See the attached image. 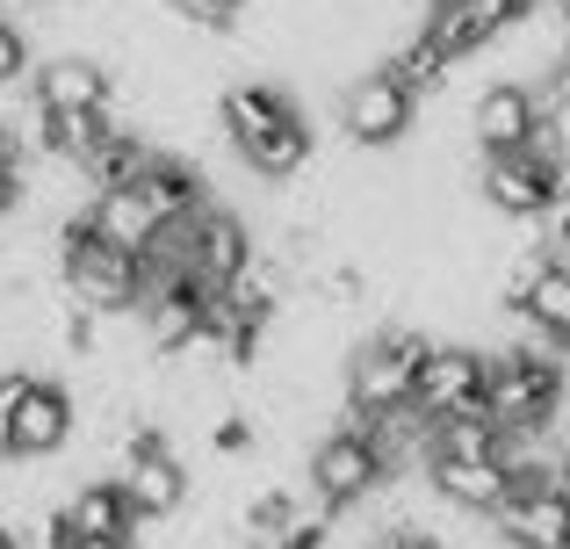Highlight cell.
<instances>
[{
  "label": "cell",
  "mask_w": 570,
  "mask_h": 549,
  "mask_svg": "<svg viewBox=\"0 0 570 549\" xmlns=\"http://www.w3.org/2000/svg\"><path fill=\"white\" fill-rule=\"evenodd\" d=\"M217 124H224V138L238 145V159H246L261 182H289V174H304L311 167V124H304V109H296L282 87H267V80H246V87H232V95L217 101Z\"/></svg>",
  "instance_id": "obj_1"
},
{
  "label": "cell",
  "mask_w": 570,
  "mask_h": 549,
  "mask_svg": "<svg viewBox=\"0 0 570 549\" xmlns=\"http://www.w3.org/2000/svg\"><path fill=\"white\" fill-rule=\"evenodd\" d=\"M58 282H66V296L87 304L95 318H124V311H138L145 290H153L145 261L124 254V246H101L95 232H87V217H66V225H58Z\"/></svg>",
  "instance_id": "obj_2"
},
{
  "label": "cell",
  "mask_w": 570,
  "mask_h": 549,
  "mask_svg": "<svg viewBox=\"0 0 570 549\" xmlns=\"http://www.w3.org/2000/svg\"><path fill=\"white\" fill-rule=\"evenodd\" d=\"M426 333L412 325H383L354 347L347 362V420H390V412H412L419 398V369H426Z\"/></svg>",
  "instance_id": "obj_3"
},
{
  "label": "cell",
  "mask_w": 570,
  "mask_h": 549,
  "mask_svg": "<svg viewBox=\"0 0 570 549\" xmlns=\"http://www.w3.org/2000/svg\"><path fill=\"white\" fill-rule=\"evenodd\" d=\"M563 398H570L563 362H549V354H534V347L491 354V420L513 441L549 434V427L563 420Z\"/></svg>",
  "instance_id": "obj_4"
},
{
  "label": "cell",
  "mask_w": 570,
  "mask_h": 549,
  "mask_svg": "<svg viewBox=\"0 0 570 549\" xmlns=\"http://www.w3.org/2000/svg\"><path fill=\"white\" fill-rule=\"evenodd\" d=\"M304 478H311V499H318V513H347V507H362V499L390 478V463H383L376 434H368L362 420H347V427H333V434L311 441Z\"/></svg>",
  "instance_id": "obj_5"
},
{
  "label": "cell",
  "mask_w": 570,
  "mask_h": 549,
  "mask_svg": "<svg viewBox=\"0 0 570 549\" xmlns=\"http://www.w3.org/2000/svg\"><path fill=\"white\" fill-rule=\"evenodd\" d=\"M124 499H130V513H138V528H153V521H174V513L188 507V463L174 455V441L159 434V427H130L124 434Z\"/></svg>",
  "instance_id": "obj_6"
},
{
  "label": "cell",
  "mask_w": 570,
  "mask_h": 549,
  "mask_svg": "<svg viewBox=\"0 0 570 549\" xmlns=\"http://www.w3.org/2000/svg\"><path fill=\"white\" fill-rule=\"evenodd\" d=\"M419 420H455V412H491V354L455 347V340H433L426 369H419V398H412Z\"/></svg>",
  "instance_id": "obj_7"
},
{
  "label": "cell",
  "mask_w": 570,
  "mask_h": 549,
  "mask_svg": "<svg viewBox=\"0 0 570 549\" xmlns=\"http://www.w3.org/2000/svg\"><path fill=\"white\" fill-rule=\"evenodd\" d=\"M412 124H419V95L390 66L362 72V80L347 87V101H340V130H347L362 153H390L397 138H412Z\"/></svg>",
  "instance_id": "obj_8"
},
{
  "label": "cell",
  "mask_w": 570,
  "mask_h": 549,
  "mask_svg": "<svg viewBox=\"0 0 570 549\" xmlns=\"http://www.w3.org/2000/svg\"><path fill=\"white\" fill-rule=\"evenodd\" d=\"M542 124H549V101L534 95L528 80H491L470 109V130H476V145H484V159L528 153V145L542 138Z\"/></svg>",
  "instance_id": "obj_9"
},
{
  "label": "cell",
  "mask_w": 570,
  "mask_h": 549,
  "mask_svg": "<svg viewBox=\"0 0 570 549\" xmlns=\"http://www.w3.org/2000/svg\"><path fill=\"white\" fill-rule=\"evenodd\" d=\"M72 391L58 376H29L14 398V427H8V463H51L72 441Z\"/></svg>",
  "instance_id": "obj_10"
},
{
  "label": "cell",
  "mask_w": 570,
  "mask_h": 549,
  "mask_svg": "<svg viewBox=\"0 0 570 549\" xmlns=\"http://www.w3.org/2000/svg\"><path fill=\"white\" fill-rule=\"evenodd\" d=\"M476 196H484L505 225H542L570 188H557L528 153H513V159H484V167H476Z\"/></svg>",
  "instance_id": "obj_11"
},
{
  "label": "cell",
  "mask_w": 570,
  "mask_h": 549,
  "mask_svg": "<svg viewBox=\"0 0 570 549\" xmlns=\"http://www.w3.org/2000/svg\"><path fill=\"white\" fill-rule=\"evenodd\" d=\"M534 8H542V0H441V8L426 14V29L448 58H470V51H484V43H499L505 29H520Z\"/></svg>",
  "instance_id": "obj_12"
},
{
  "label": "cell",
  "mask_w": 570,
  "mask_h": 549,
  "mask_svg": "<svg viewBox=\"0 0 570 549\" xmlns=\"http://www.w3.org/2000/svg\"><path fill=\"white\" fill-rule=\"evenodd\" d=\"M29 95H37V109H51V116L116 109V72L101 66V58H87V51H58V58H43V66H37Z\"/></svg>",
  "instance_id": "obj_13"
},
{
  "label": "cell",
  "mask_w": 570,
  "mask_h": 549,
  "mask_svg": "<svg viewBox=\"0 0 570 549\" xmlns=\"http://www.w3.org/2000/svg\"><path fill=\"white\" fill-rule=\"evenodd\" d=\"M505 311L528 318L534 333L563 340L570 333V261H542V254L513 261V275H505Z\"/></svg>",
  "instance_id": "obj_14"
},
{
  "label": "cell",
  "mask_w": 570,
  "mask_h": 549,
  "mask_svg": "<svg viewBox=\"0 0 570 549\" xmlns=\"http://www.w3.org/2000/svg\"><path fill=\"white\" fill-rule=\"evenodd\" d=\"M426 484L448 499L455 513H476V521H491V513L513 499V463H476V455H426Z\"/></svg>",
  "instance_id": "obj_15"
},
{
  "label": "cell",
  "mask_w": 570,
  "mask_h": 549,
  "mask_svg": "<svg viewBox=\"0 0 570 549\" xmlns=\"http://www.w3.org/2000/svg\"><path fill=\"white\" fill-rule=\"evenodd\" d=\"M505 549H570V492L563 484H542V492H513L499 513H491Z\"/></svg>",
  "instance_id": "obj_16"
},
{
  "label": "cell",
  "mask_w": 570,
  "mask_h": 549,
  "mask_svg": "<svg viewBox=\"0 0 570 549\" xmlns=\"http://www.w3.org/2000/svg\"><path fill=\"white\" fill-rule=\"evenodd\" d=\"M58 513H66L72 542H138V513H130V499H124L116 478L72 484V492L58 499Z\"/></svg>",
  "instance_id": "obj_17"
},
{
  "label": "cell",
  "mask_w": 570,
  "mask_h": 549,
  "mask_svg": "<svg viewBox=\"0 0 570 549\" xmlns=\"http://www.w3.org/2000/svg\"><path fill=\"white\" fill-rule=\"evenodd\" d=\"M80 217H87V232H95L101 246H124V254H138V261L153 254L159 232H167V225L153 217V203L138 196V188H101V196L87 203Z\"/></svg>",
  "instance_id": "obj_18"
},
{
  "label": "cell",
  "mask_w": 570,
  "mask_h": 549,
  "mask_svg": "<svg viewBox=\"0 0 570 549\" xmlns=\"http://www.w3.org/2000/svg\"><path fill=\"white\" fill-rule=\"evenodd\" d=\"M138 196L153 203V217H159V225H188L195 210H209V188H203V174H195L181 153H159L153 167H145Z\"/></svg>",
  "instance_id": "obj_19"
},
{
  "label": "cell",
  "mask_w": 570,
  "mask_h": 549,
  "mask_svg": "<svg viewBox=\"0 0 570 549\" xmlns=\"http://www.w3.org/2000/svg\"><path fill=\"white\" fill-rule=\"evenodd\" d=\"M304 521H311V513H304V499H296L289 484H261V492L238 507V542H246V549H282Z\"/></svg>",
  "instance_id": "obj_20"
},
{
  "label": "cell",
  "mask_w": 570,
  "mask_h": 549,
  "mask_svg": "<svg viewBox=\"0 0 570 549\" xmlns=\"http://www.w3.org/2000/svg\"><path fill=\"white\" fill-rule=\"evenodd\" d=\"M520 441L505 434L491 412H455V420H433L426 455H476V463H513Z\"/></svg>",
  "instance_id": "obj_21"
},
{
  "label": "cell",
  "mask_w": 570,
  "mask_h": 549,
  "mask_svg": "<svg viewBox=\"0 0 570 549\" xmlns=\"http://www.w3.org/2000/svg\"><path fill=\"white\" fill-rule=\"evenodd\" d=\"M390 72H397V80L412 87V95H433V87H441L448 72H455V58H448L441 43H433V29H419V37H404L397 51H390Z\"/></svg>",
  "instance_id": "obj_22"
},
{
  "label": "cell",
  "mask_w": 570,
  "mask_h": 549,
  "mask_svg": "<svg viewBox=\"0 0 570 549\" xmlns=\"http://www.w3.org/2000/svg\"><path fill=\"white\" fill-rule=\"evenodd\" d=\"M209 449H217L224 463H246V455L261 449V434H253L246 412H224V420H209Z\"/></svg>",
  "instance_id": "obj_23"
},
{
  "label": "cell",
  "mask_w": 570,
  "mask_h": 549,
  "mask_svg": "<svg viewBox=\"0 0 570 549\" xmlns=\"http://www.w3.org/2000/svg\"><path fill=\"white\" fill-rule=\"evenodd\" d=\"M58 347L66 354H95L101 347V318L87 304H72V296H66V311H58Z\"/></svg>",
  "instance_id": "obj_24"
},
{
  "label": "cell",
  "mask_w": 570,
  "mask_h": 549,
  "mask_svg": "<svg viewBox=\"0 0 570 549\" xmlns=\"http://www.w3.org/2000/svg\"><path fill=\"white\" fill-rule=\"evenodd\" d=\"M22 72H29V37L8 22V14H0V87H14Z\"/></svg>",
  "instance_id": "obj_25"
},
{
  "label": "cell",
  "mask_w": 570,
  "mask_h": 549,
  "mask_svg": "<svg viewBox=\"0 0 570 549\" xmlns=\"http://www.w3.org/2000/svg\"><path fill=\"white\" fill-rule=\"evenodd\" d=\"M22 203H29V174L22 167H0V225H8Z\"/></svg>",
  "instance_id": "obj_26"
},
{
  "label": "cell",
  "mask_w": 570,
  "mask_h": 549,
  "mask_svg": "<svg viewBox=\"0 0 570 549\" xmlns=\"http://www.w3.org/2000/svg\"><path fill=\"white\" fill-rule=\"evenodd\" d=\"M0 549H29L22 536H14V528H0Z\"/></svg>",
  "instance_id": "obj_27"
},
{
  "label": "cell",
  "mask_w": 570,
  "mask_h": 549,
  "mask_svg": "<svg viewBox=\"0 0 570 549\" xmlns=\"http://www.w3.org/2000/svg\"><path fill=\"white\" fill-rule=\"evenodd\" d=\"M72 549H138V542H72Z\"/></svg>",
  "instance_id": "obj_28"
},
{
  "label": "cell",
  "mask_w": 570,
  "mask_h": 549,
  "mask_svg": "<svg viewBox=\"0 0 570 549\" xmlns=\"http://www.w3.org/2000/svg\"><path fill=\"white\" fill-rule=\"evenodd\" d=\"M557 354H563V362H570V333H563V340H557Z\"/></svg>",
  "instance_id": "obj_29"
},
{
  "label": "cell",
  "mask_w": 570,
  "mask_h": 549,
  "mask_svg": "<svg viewBox=\"0 0 570 549\" xmlns=\"http://www.w3.org/2000/svg\"><path fill=\"white\" fill-rule=\"evenodd\" d=\"M563 29H570V0H563Z\"/></svg>",
  "instance_id": "obj_30"
},
{
  "label": "cell",
  "mask_w": 570,
  "mask_h": 549,
  "mask_svg": "<svg viewBox=\"0 0 570 549\" xmlns=\"http://www.w3.org/2000/svg\"><path fill=\"white\" fill-rule=\"evenodd\" d=\"M426 8H441V0H426Z\"/></svg>",
  "instance_id": "obj_31"
}]
</instances>
